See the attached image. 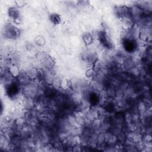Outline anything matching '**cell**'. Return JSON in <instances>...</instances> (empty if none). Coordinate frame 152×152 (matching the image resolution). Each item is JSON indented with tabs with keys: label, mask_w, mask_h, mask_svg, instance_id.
I'll return each instance as SVG.
<instances>
[{
	"label": "cell",
	"mask_w": 152,
	"mask_h": 152,
	"mask_svg": "<svg viewBox=\"0 0 152 152\" xmlns=\"http://www.w3.org/2000/svg\"><path fill=\"white\" fill-rule=\"evenodd\" d=\"M8 15L10 18L15 23H20L22 20V17L18 7H10L8 10Z\"/></svg>",
	"instance_id": "3"
},
{
	"label": "cell",
	"mask_w": 152,
	"mask_h": 152,
	"mask_svg": "<svg viewBox=\"0 0 152 152\" xmlns=\"http://www.w3.org/2000/svg\"><path fill=\"white\" fill-rule=\"evenodd\" d=\"M96 74H97V72L94 70V69L92 67L88 68L86 69V71L85 72L86 77L87 78H89L90 80L94 78L96 76Z\"/></svg>",
	"instance_id": "13"
},
{
	"label": "cell",
	"mask_w": 152,
	"mask_h": 152,
	"mask_svg": "<svg viewBox=\"0 0 152 152\" xmlns=\"http://www.w3.org/2000/svg\"><path fill=\"white\" fill-rule=\"evenodd\" d=\"M26 72L31 80H35L37 78L38 68L35 67L29 68L26 71Z\"/></svg>",
	"instance_id": "7"
},
{
	"label": "cell",
	"mask_w": 152,
	"mask_h": 152,
	"mask_svg": "<svg viewBox=\"0 0 152 152\" xmlns=\"http://www.w3.org/2000/svg\"><path fill=\"white\" fill-rule=\"evenodd\" d=\"M114 12L115 15L120 20L125 17H132L131 15L130 7L126 5L115 6L114 8Z\"/></svg>",
	"instance_id": "2"
},
{
	"label": "cell",
	"mask_w": 152,
	"mask_h": 152,
	"mask_svg": "<svg viewBox=\"0 0 152 152\" xmlns=\"http://www.w3.org/2000/svg\"><path fill=\"white\" fill-rule=\"evenodd\" d=\"M121 24L124 29V30H128L131 29L134 24V21L132 17H125L120 20Z\"/></svg>",
	"instance_id": "5"
},
{
	"label": "cell",
	"mask_w": 152,
	"mask_h": 152,
	"mask_svg": "<svg viewBox=\"0 0 152 152\" xmlns=\"http://www.w3.org/2000/svg\"><path fill=\"white\" fill-rule=\"evenodd\" d=\"M48 56V54L45 53V52H39L36 55V58L37 59L40 61V62H42Z\"/></svg>",
	"instance_id": "18"
},
{
	"label": "cell",
	"mask_w": 152,
	"mask_h": 152,
	"mask_svg": "<svg viewBox=\"0 0 152 152\" xmlns=\"http://www.w3.org/2000/svg\"><path fill=\"white\" fill-rule=\"evenodd\" d=\"M88 87L90 90L97 93L102 91L105 88V86L103 83L98 81L94 78L91 79L88 81Z\"/></svg>",
	"instance_id": "4"
},
{
	"label": "cell",
	"mask_w": 152,
	"mask_h": 152,
	"mask_svg": "<svg viewBox=\"0 0 152 152\" xmlns=\"http://www.w3.org/2000/svg\"><path fill=\"white\" fill-rule=\"evenodd\" d=\"M49 20L53 24L58 25L61 23L62 19L59 14L56 13H53L49 15Z\"/></svg>",
	"instance_id": "10"
},
{
	"label": "cell",
	"mask_w": 152,
	"mask_h": 152,
	"mask_svg": "<svg viewBox=\"0 0 152 152\" xmlns=\"http://www.w3.org/2000/svg\"><path fill=\"white\" fill-rule=\"evenodd\" d=\"M148 108V107L145 104V103L143 101H141L138 103L137 105V112L140 114L144 113L146 110Z\"/></svg>",
	"instance_id": "14"
},
{
	"label": "cell",
	"mask_w": 152,
	"mask_h": 152,
	"mask_svg": "<svg viewBox=\"0 0 152 152\" xmlns=\"http://www.w3.org/2000/svg\"><path fill=\"white\" fill-rule=\"evenodd\" d=\"M124 121L125 123L128 124H131L132 123V114L130 113H126L124 115Z\"/></svg>",
	"instance_id": "19"
},
{
	"label": "cell",
	"mask_w": 152,
	"mask_h": 152,
	"mask_svg": "<svg viewBox=\"0 0 152 152\" xmlns=\"http://www.w3.org/2000/svg\"><path fill=\"white\" fill-rule=\"evenodd\" d=\"M106 93L107 94V96L108 98L115 99L116 97V88L112 86L110 87H108L106 90Z\"/></svg>",
	"instance_id": "11"
},
{
	"label": "cell",
	"mask_w": 152,
	"mask_h": 152,
	"mask_svg": "<svg viewBox=\"0 0 152 152\" xmlns=\"http://www.w3.org/2000/svg\"><path fill=\"white\" fill-rule=\"evenodd\" d=\"M15 3L16 4L17 7H22L25 4V2L24 1H20V0L15 1Z\"/></svg>",
	"instance_id": "20"
},
{
	"label": "cell",
	"mask_w": 152,
	"mask_h": 152,
	"mask_svg": "<svg viewBox=\"0 0 152 152\" xmlns=\"http://www.w3.org/2000/svg\"><path fill=\"white\" fill-rule=\"evenodd\" d=\"M8 71L11 73V74L15 78H17L21 72L19 66L14 64H12L8 66Z\"/></svg>",
	"instance_id": "8"
},
{
	"label": "cell",
	"mask_w": 152,
	"mask_h": 152,
	"mask_svg": "<svg viewBox=\"0 0 152 152\" xmlns=\"http://www.w3.org/2000/svg\"><path fill=\"white\" fill-rule=\"evenodd\" d=\"M61 78L58 76H55V78L52 82L51 86L57 91H59L61 88Z\"/></svg>",
	"instance_id": "12"
},
{
	"label": "cell",
	"mask_w": 152,
	"mask_h": 152,
	"mask_svg": "<svg viewBox=\"0 0 152 152\" xmlns=\"http://www.w3.org/2000/svg\"><path fill=\"white\" fill-rule=\"evenodd\" d=\"M3 33L4 36L9 39H14L20 35L19 28L11 23H7L5 25Z\"/></svg>",
	"instance_id": "1"
},
{
	"label": "cell",
	"mask_w": 152,
	"mask_h": 152,
	"mask_svg": "<svg viewBox=\"0 0 152 152\" xmlns=\"http://www.w3.org/2000/svg\"><path fill=\"white\" fill-rule=\"evenodd\" d=\"M82 39L86 45H91L93 42L94 39L93 34L88 32L84 33L82 36Z\"/></svg>",
	"instance_id": "9"
},
{
	"label": "cell",
	"mask_w": 152,
	"mask_h": 152,
	"mask_svg": "<svg viewBox=\"0 0 152 152\" xmlns=\"http://www.w3.org/2000/svg\"><path fill=\"white\" fill-rule=\"evenodd\" d=\"M104 143H106L104 141V133L99 132L97 135V146L101 145Z\"/></svg>",
	"instance_id": "16"
},
{
	"label": "cell",
	"mask_w": 152,
	"mask_h": 152,
	"mask_svg": "<svg viewBox=\"0 0 152 152\" xmlns=\"http://www.w3.org/2000/svg\"><path fill=\"white\" fill-rule=\"evenodd\" d=\"M68 123L69 124V125L72 126H77V121H76V118L75 116L74 113V114H69L67 116L66 118Z\"/></svg>",
	"instance_id": "15"
},
{
	"label": "cell",
	"mask_w": 152,
	"mask_h": 152,
	"mask_svg": "<svg viewBox=\"0 0 152 152\" xmlns=\"http://www.w3.org/2000/svg\"><path fill=\"white\" fill-rule=\"evenodd\" d=\"M35 43L39 46H43L45 43V40L43 36H38L34 39Z\"/></svg>",
	"instance_id": "17"
},
{
	"label": "cell",
	"mask_w": 152,
	"mask_h": 152,
	"mask_svg": "<svg viewBox=\"0 0 152 152\" xmlns=\"http://www.w3.org/2000/svg\"><path fill=\"white\" fill-rule=\"evenodd\" d=\"M16 78L18 82L20 84L21 86H23L27 84L31 81V80L29 78V77L27 75L26 71H21L20 74L18 75V77Z\"/></svg>",
	"instance_id": "6"
}]
</instances>
